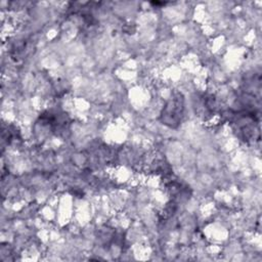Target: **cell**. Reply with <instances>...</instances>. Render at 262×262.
I'll return each instance as SVG.
<instances>
[{"instance_id": "cell-1", "label": "cell", "mask_w": 262, "mask_h": 262, "mask_svg": "<svg viewBox=\"0 0 262 262\" xmlns=\"http://www.w3.org/2000/svg\"><path fill=\"white\" fill-rule=\"evenodd\" d=\"M182 110H183V104H182V98L181 97H176L172 98L166 105L163 117L164 120L163 122L165 124H169L170 126H173L174 123L178 124L181 116H182Z\"/></svg>"}]
</instances>
